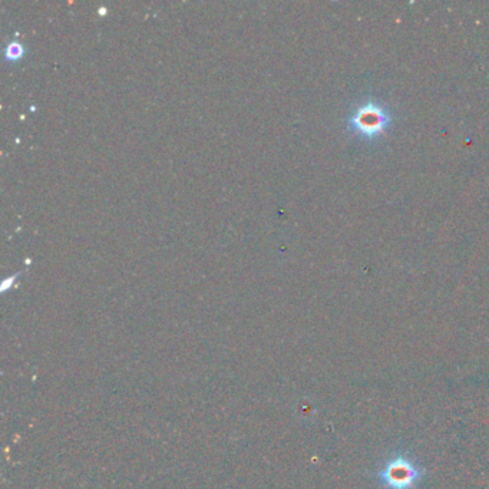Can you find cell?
Instances as JSON below:
<instances>
[{"label": "cell", "instance_id": "obj_1", "mask_svg": "<svg viewBox=\"0 0 489 489\" xmlns=\"http://www.w3.org/2000/svg\"><path fill=\"white\" fill-rule=\"evenodd\" d=\"M425 475V469L412 457L398 452L382 465L376 478L383 489H416Z\"/></svg>", "mask_w": 489, "mask_h": 489}, {"label": "cell", "instance_id": "obj_2", "mask_svg": "<svg viewBox=\"0 0 489 489\" xmlns=\"http://www.w3.org/2000/svg\"><path fill=\"white\" fill-rule=\"evenodd\" d=\"M22 54H23V47H22L21 43L12 42V43L6 47V58H8V59H18Z\"/></svg>", "mask_w": 489, "mask_h": 489}]
</instances>
